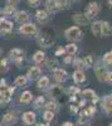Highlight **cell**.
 <instances>
[{
	"label": "cell",
	"instance_id": "cell-22",
	"mask_svg": "<svg viewBox=\"0 0 112 126\" xmlns=\"http://www.w3.org/2000/svg\"><path fill=\"white\" fill-rule=\"evenodd\" d=\"M83 96L88 100H91L92 102H96L97 101V96H96V93L92 91V90H84L83 91Z\"/></svg>",
	"mask_w": 112,
	"mask_h": 126
},
{
	"label": "cell",
	"instance_id": "cell-36",
	"mask_svg": "<svg viewBox=\"0 0 112 126\" xmlns=\"http://www.w3.org/2000/svg\"><path fill=\"white\" fill-rule=\"evenodd\" d=\"M74 66L78 68V69H81V68H83L84 67V62H83V59H81V58H77L76 61H74Z\"/></svg>",
	"mask_w": 112,
	"mask_h": 126
},
{
	"label": "cell",
	"instance_id": "cell-45",
	"mask_svg": "<svg viewBox=\"0 0 112 126\" xmlns=\"http://www.w3.org/2000/svg\"><path fill=\"white\" fill-rule=\"evenodd\" d=\"M16 1H18V0H8V3H9V4H13V5H14Z\"/></svg>",
	"mask_w": 112,
	"mask_h": 126
},
{
	"label": "cell",
	"instance_id": "cell-20",
	"mask_svg": "<svg viewBox=\"0 0 112 126\" xmlns=\"http://www.w3.org/2000/svg\"><path fill=\"white\" fill-rule=\"evenodd\" d=\"M32 98H33V94L29 91H25V92H23L22 94H20V102L22 103H29L30 101H32Z\"/></svg>",
	"mask_w": 112,
	"mask_h": 126
},
{
	"label": "cell",
	"instance_id": "cell-37",
	"mask_svg": "<svg viewBox=\"0 0 112 126\" xmlns=\"http://www.w3.org/2000/svg\"><path fill=\"white\" fill-rule=\"evenodd\" d=\"M40 3V0H28V4L30 6H38Z\"/></svg>",
	"mask_w": 112,
	"mask_h": 126
},
{
	"label": "cell",
	"instance_id": "cell-38",
	"mask_svg": "<svg viewBox=\"0 0 112 126\" xmlns=\"http://www.w3.org/2000/svg\"><path fill=\"white\" fill-rule=\"evenodd\" d=\"M56 1H57L60 6H63V5H68L70 0H56Z\"/></svg>",
	"mask_w": 112,
	"mask_h": 126
},
{
	"label": "cell",
	"instance_id": "cell-34",
	"mask_svg": "<svg viewBox=\"0 0 112 126\" xmlns=\"http://www.w3.org/2000/svg\"><path fill=\"white\" fill-rule=\"evenodd\" d=\"M45 107H47L48 110H50V111H53V112L58 110V106H57V103H56V102H53V101H50V102H48Z\"/></svg>",
	"mask_w": 112,
	"mask_h": 126
},
{
	"label": "cell",
	"instance_id": "cell-23",
	"mask_svg": "<svg viewBox=\"0 0 112 126\" xmlns=\"http://www.w3.org/2000/svg\"><path fill=\"white\" fill-rule=\"evenodd\" d=\"M44 58H45V54L43 53V52H40V50L35 52V54L33 56V61L35 63H42L44 61Z\"/></svg>",
	"mask_w": 112,
	"mask_h": 126
},
{
	"label": "cell",
	"instance_id": "cell-8",
	"mask_svg": "<svg viewBox=\"0 0 112 126\" xmlns=\"http://www.w3.org/2000/svg\"><path fill=\"white\" fill-rule=\"evenodd\" d=\"M95 72H96V76H97V78L102 82V81H105V78H106V69H105V67L102 66V64H96V67H95Z\"/></svg>",
	"mask_w": 112,
	"mask_h": 126
},
{
	"label": "cell",
	"instance_id": "cell-42",
	"mask_svg": "<svg viewBox=\"0 0 112 126\" xmlns=\"http://www.w3.org/2000/svg\"><path fill=\"white\" fill-rule=\"evenodd\" d=\"M72 58H73V56H68V57H66L64 62L66 63H70V62H72Z\"/></svg>",
	"mask_w": 112,
	"mask_h": 126
},
{
	"label": "cell",
	"instance_id": "cell-13",
	"mask_svg": "<svg viewBox=\"0 0 112 126\" xmlns=\"http://www.w3.org/2000/svg\"><path fill=\"white\" fill-rule=\"evenodd\" d=\"M23 121L27 124V125H33L35 122V113L32 112V111H28L23 115Z\"/></svg>",
	"mask_w": 112,
	"mask_h": 126
},
{
	"label": "cell",
	"instance_id": "cell-27",
	"mask_svg": "<svg viewBox=\"0 0 112 126\" xmlns=\"http://www.w3.org/2000/svg\"><path fill=\"white\" fill-rule=\"evenodd\" d=\"M103 110L107 113L112 112V100L111 98H106L105 100V102H103Z\"/></svg>",
	"mask_w": 112,
	"mask_h": 126
},
{
	"label": "cell",
	"instance_id": "cell-24",
	"mask_svg": "<svg viewBox=\"0 0 112 126\" xmlns=\"http://www.w3.org/2000/svg\"><path fill=\"white\" fill-rule=\"evenodd\" d=\"M27 81H28V77H25V76H19V77H16V79H15V86H18V87H24V86L27 85Z\"/></svg>",
	"mask_w": 112,
	"mask_h": 126
},
{
	"label": "cell",
	"instance_id": "cell-11",
	"mask_svg": "<svg viewBox=\"0 0 112 126\" xmlns=\"http://www.w3.org/2000/svg\"><path fill=\"white\" fill-rule=\"evenodd\" d=\"M15 122H16V116H15L14 112H8V113L4 115V117H3L4 125H13Z\"/></svg>",
	"mask_w": 112,
	"mask_h": 126
},
{
	"label": "cell",
	"instance_id": "cell-9",
	"mask_svg": "<svg viewBox=\"0 0 112 126\" xmlns=\"http://www.w3.org/2000/svg\"><path fill=\"white\" fill-rule=\"evenodd\" d=\"M13 29V23L9 20H0V33H9Z\"/></svg>",
	"mask_w": 112,
	"mask_h": 126
},
{
	"label": "cell",
	"instance_id": "cell-4",
	"mask_svg": "<svg viewBox=\"0 0 112 126\" xmlns=\"http://www.w3.org/2000/svg\"><path fill=\"white\" fill-rule=\"evenodd\" d=\"M37 42H38V44L39 46H42V47H50L53 44V37L52 35H48L45 33H42L40 35L37 37Z\"/></svg>",
	"mask_w": 112,
	"mask_h": 126
},
{
	"label": "cell",
	"instance_id": "cell-3",
	"mask_svg": "<svg viewBox=\"0 0 112 126\" xmlns=\"http://www.w3.org/2000/svg\"><path fill=\"white\" fill-rule=\"evenodd\" d=\"M10 57L15 62V64L18 67H20L22 66V62H23V58H24V52L19 48H14L10 50Z\"/></svg>",
	"mask_w": 112,
	"mask_h": 126
},
{
	"label": "cell",
	"instance_id": "cell-28",
	"mask_svg": "<svg viewBox=\"0 0 112 126\" xmlns=\"http://www.w3.org/2000/svg\"><path fill=\"white\" fill-rule=\"evenodd\" d=\"M9 69V63H8V59L3 58L0 61V72H6Z\"/></svg>",
	"mask_w": 112,
	"mask_h": 126
},
{
	"label": "cell",
	"instance_id": "cell-12",
	"mask_svg": "<svg viewBox=\"0 0 112 126\" xmlns=\"http://www.w3.org/2000/svg\"><path fill=\"white\" fill-rule=\"evenodd\" d=\"M40 75H42V71H40L39 67H32V68L29 69V72H28V78L33 81V79L39 78Z\"/></svg>",
	"mask_w": 112,
	"mask_h": 126
},
{
	"label": "cell",
	"instance_id": "cell-16",
	"mask_svg": "<svg viewBox=\"0 0 112 126\" xmlns=\"http://www.w3.org/2000/svg\"><path fill=\"white\" fill-rule=\"evenodd\" d=\"M111 32H112V29L107 22H101V33H102L103 37H108L111 34Z\"/></svg>",
	"mask_w": 112,
	"mask_h": 126
},
{
	"label": "cell",
	"instance_id": "cell-33",
	"mask_svg": "<svg viewBox=\"0 0 112 126\" xmlns=\"http://www.w3.org/2000/svg\"><path fill=\"white\" fill-rule=\"evenodd\" d=\"M47 64H48V68L49 69H56L57 68V61L56 59H53V58H50V59H48V62H47Z\"/></svg>",
	"mask_w": 112,
	"mask_h": 126
},
{
	"label": "cell",
	"instance_id": "cell-43",
	"mask_svg": "<svg viewBox=\"0 0 112 126\" xmlns=\"http://www.w3.org/2000/svg\"><path fill=\"white\" fill-rule=\"evenodd\" d=\"M77 111H78V107L77 106H70V112H74L76 113Z\"/></svg>",
	"mask_w": 112,
	"mask_h": 126
},
{
	"label": "cell",
	"instance_id": "cell-50",
	"mask_svg": "<svg viewBox=\"0 0 112 126\" xmlns=\"http://www.w3.org/2000/svg\"><path fill=\"white\" fill-rule=\"evenodd\" d=\"M0 126H1V125H0Z\"/></svg>",
	"mask_w": 112,
	"mask_h": 126
},
{
	"label": "cell",
	"instance_id": "cell-21",
	"mask_svg": "<svg viewBox=\"0 0 112 126\" xmlns=\"http://www.w3.org/2000/svg\"><path fill=\"white\" fill-rule=\"evenodd\" d=\"M37 19L39 20L40 23H45L48 20V13L45 12V10H39V12H37Z\"/></svg>",
	"mask_w": 112,
	"mask_h": 126
},
{
	"label": "cell",
	"instance_id": "cell-46",
	"mask_svg": "<svg viewBox=\"0 0 112 126\" xmlns=\"http://www.w3.org/2000/svg\"><path fill=\"white\" fill-rule=\"evenodd\" d=\"M84 103H86V102H84V100H83V101H81V102H79V106H81V107L84 106Z\"/></svg>",
	"mask_w": 112,
	"mask_h": 126
},
{
	"label": "cell",
	"instance_id": "cell-32",
	"mask_svg": "<svg viewBox=\"0 0 112 126\" xmlns=\"http://www.w3.org/2000/svg\"><path fill=\"white\" fill-rule=\"evenodd\" d=\"M43 103H44V98H43V96H40V97H38L34 101V107L35 109H40V107L43 106Z\"/></svg>",
	"mask_w": 112,
	"mask_h": 126
},
{
	"label": "cell",
	"instance_id": "cell-25",
	"mask_svg": "<svg viewBox=\"0 0 112 126\" xmlns=\"http://www.w3.org/2000/svg\"><path fill=\"white\" fill-rule=\"evenodd\" d=\"M66 52H67L69 56H74V54H76V52H77V46H76L74 43H69V44H67V47H66Z\"/></svg>",
	"mask_w": 112,
	"mask_h": 126
},
{
	"label": "cell",
	"instance_id": "cell-47",
	"mask_svg": "<svg viewBox=\"0 0 112 126\" xmlns=\"http://www.w3.org/2000/svg\"><path fill=\"white\" fill-rule=\"evenodd\" d=\"M37 126H45V125H43V124H38Z\"/></svg>",
	"mask_w": 112,
	"mask_h": 126
},
{
	"label": "cell",
	"instance_id": "cell-40",
	"mask_svg": "<svg viewBox=\"0 0 112 126\" xmlns=\"http://www.w3.org/2000/svg\"><path fill=\"white\" fill-rule=\"evenodd\" d=\"M105 81H107V82H112V72H107V73H106V78H105Z\"/></svg>",
	"mask_w": 112,
	"mask_h": 126
},
{
	"label": "cell",
	"instance_id": "cell-19",
	"mask_svg": "<svg viewBox=\"0 0 112 126\" xmlns=\"http://www.w3.org/2000/svg\"><path fill=\"white\" fill-rule=\"evenodd\" d=\"M73 79L77 82V83H81L86 79V76H84V72L81 71V69H77L74 73H73Z\"/></svg>",
	"mask_w": 112,
	"mask_h": 126
},
{
	"label": "cell",
	"instance_id": "cell-14",
	"mask_svg": "<svg viewBox=\"0 0 112 126\" xmlns=\"http://www.w3.org/2000/svg\"><path fill=\"white\" fill-rule=\"evenodd\" d=\"M54 78L58 81V82H63L67 79V72L60 69V68H56L54 69Z\"/></svg>",
	"mask_w": 112,
	"mask_h": 126
},
{
	"label": "cell",
	"instance_id": "cell-41",
	"mask_svg": "<svg viewBox=\"0 0 112 126\" xmlns=\"http://www.w3.org/2000/svg\"><path fill=\"white\" fill-rule=\"evenodd\" d=\"M64 52H66V49H63L62 47H60V48H58V50L56 52V56H59V54H62V53H64Z\"/></svg>",
	"mask_w": 112,
	"mask_h": 126
},
{
	"label": "cell",
	"instance_id": "cell-7",
	"mask_svg": "<svg viewBox=\"0 0 112 126\" xmlns=\"http://www.w3.org/2000/svg\"><path fill=\"white\" fill-rule=\"evenodd\" d=\"M73 22L77 24V25H86L89 19L86 16V14H82V13H77L73 15Z\"/></svg>",
	"mask_w": 112,
	"mask_h": 126
},
{
	"label": "cell",
	"instance_id": "cell-5",
	"mask_svg": "<svg viewBox=\"0 0 112 126\" xmlns=\"http://www.w3.org/2000/svg\"><path fill=\"white\" fill-rule=\"evenodd\" d=\"M98 13H99L98 4L97 3H89V5L87 6V10H86L84 14H86V16L88 19H93V18H96L98 15Z\"/></svg>",
	"mask_w": 112,
	"mask_h": 126
},
{
	"label": "cell",
	"instance_id": "cell-15",
	"mask_svg": "<svg viewBox=\"0 0 112 126\" xmlns=\"http://www.w3.org/2000/svg\"><path fill=\"white\" fill-rule=\"evenodd\" d=\"M45 6H47V10H49V12H57V10H59L60 6L56 0H47V3H45Z\"/></svg>",
	"mask_w": 112,
	"mask_h": 126
},
{
	"label": "cell",
	"instance_id": "cell-29",
	"mask_svg": "<svg viewBox=\"0 0 112 126\" xmlns=\"http://www.w3.org/2000/svg\"><path fill=\"white\" fill-rule=\"evenodd\" d=\"M44 120L47 121V122H49V121H52L53 120V117H54V112L53 111H50V110H47L45 112H44Z\"/></svg>",
	"mask_w": 112,
	"mask_h": 126
},
{
	"label": "cell",
	"instance_id": "cell-1",
	"mask_svg": "<svg viewBox=\"0 0 112 126\" xmlns=\"http://www.w3.org/2000/svg\"><path fill=\"white\" fill-rule=\"evenodd\" d=\"M66 38L69 39V40H81L82 39V32H81V29L78 27H72L66 30Z\"/></svg>",
	"mask_w": 112,
	"mask_h": 126
},
{
	"label": "cell",
	"instance_id": "cell-48",
	"mask_svg": "<svg viewBox=\"0 0 112 126\" xmlns=\"http://www.w3.org/2000/svg\"><path fill=\"white\" fill-rule=\"evenodd\" d=\"M108 3H110V4L112 5V0H108Z\"/></svg>",
	"mask_w": 112,
	"mask_h": 126
},
{
	"label": "cell",
	"instance_id": "cell-2",
	"mask_svg": "<svg viewBox=\"0 0 112 126\" xmlns=\"http://www.w3.org/2000/svg\"><path fill=\"white\" fill-rule=\"evenodd\" d=\"M14 93L13 87H8V86H0V101L1 102H8L12 98Z\"/></svg>",
	"mask_w": 112,
	"mask_h": 126
},
{
	"label": "cell",
	"instance_id": "cell-49",
	"mask_svg": "<svg viewBox=\"0 0 112 126\" xmlns=\"http://www.w3.org/2000/svg\"><path fill=\"white\" fill-rule=\"evenodd\" d=\"M111 126H112V124H111Z\"/></svg>",
	"mask_w": 112,
	"mask_h": 126
},
{
	"label": "cell",
	"instance_id": "cell-10",
	"mask_svg": "<svg viewBox=\"0 0 112 126\" xmlns=\"http://www.w3.org/2000/svg\"><path fill=\"white\" fill-rule=\"evenodd\" d=\"M49 93H50V96H52V97L59 98V97L63 96L64 91H63V87H62V86H52V88H50Z\"/></svg>",
	"mask_w": 112,
	"mask_h": 126
},
{
	"label": "cell",
	"instance_id": "cell-44",
	"mask_svg": "<svg viewBox=\"0 0 112 126\" xmlns=\"http://www.w3.org/2000/svg\"><path fill=\"white\" fill-rule=\"evenodd\" d=\"M62 126H74V125H73L72 122H64V124H63Z\"/></svg>",
	"mask_w": 112,
	"mask_h": 126
},
{
	"label": "cell",
	"instance_id": "cell-39",
	"mask_svg": "<svg viewBox=\"0 0 112 126\" xmlns=\"http://www.w3.org/2000/svg\"><path fill=\"white\" fill-rule=\"evenodd\" d=\"M70 93H72V96H77L79 93V90L77 87H70Z\"/></svg>",
	"mask_w": 112,
	"mask_h": 126
},
{
	"label": "cell",
	"instance_id": "cell-17",
	"mask_svg": "<svg viewBox=\"0 0 112 126\" xmlns=\"http://www.w3.org/2000/svg\"><path fill=\"white\" fill-rule=\"evenodd\" d=\"M15 19H16L18 23L24 24V23H27L28 20H29V15H28V13H25V12H19V13L15 15Z\"/></svg>",
	"mask_w": 112,
	"mask_h": 126
},
{
	"label": "cell",
	"instance_id": "cell-31",
	"mask_svg": "<svg viewBox=\"0 0 112 126\" xmlns=\"http://www.w3.org/2000/svg\"><path fill=\"white\" fill-rule=\"evenodd\" d=\"M15 12V6L13 5V4H9V5H6L5 6V9H4V14H6V15H9V14H13Z\"/></svg>",
	"mask_w": 112,
	"mask_h": 126
},
{
	"label": "cell",
	"instance_id": "cell-30",
	"mask_svg": "<svg viewBox=\"0 0 112 126\" xmlns=\"http://www.w3.org/2000/svg\"><path fill=\"white\" fill-rule=\"evenodd\" d=\"M83 62H84V67L89 68V67H92L93 66V58L91 57V56H87L83 58Z\"/></svg>",
	"mask_w": 112,
	"mask_h": 126
},
{
	"label": "cell",
	"instance_id": "cell-6",
	"mask_svg": "<svg viewBox=\"0 0 112 126\" xmlns=\"http://www.w3.org/2000/svg\"><path fill=\"white\" fill-rule=\"evenodd\" d=\"M19 32L24 35H34L37 34V27L34 24H23L19 28Z\"/></svg>",
	"mask_w": 112,
	"mask_h": 126
},
{
	"label": "cell",
	"instance_id": "cell-26",
	"mask_svg": "<svg viewBox=\"0 0 112 126\" xmlns=\"http://www.w3.org/2000/svg\"><path fill=\"white\" fill-rule=\"evenodd\" d=\"M49 86V78L48 77H42V78H39V81H38V87L39 88H45V87H48Z\"/></svg>",
	"mask_w": 112,
	"mask_h": 126
},
{
	"label": "cell",
	"instance_id": "cell-35",
	"mask_svg": "<svg viewBox=\"0 0 112 126\" xmlns=\"http://www.w3.org/2000/svg\"><path fill=\"white\" fill-rule=\"evenodd\" d=\"M103 61H105V63H107V64H112V52H108V53L105 54Z\"/></svg>",
	"mask_w": 112,
	"mask_h": 126
},
{
	"label": "cell",
	"instance_id": "cell-18",
	"mask_svg": "<svg viewBox=\"0 0 112 126\" xmlns=\"http://www.w3.org/2000/svg\"><path fill=\"white\" fill-rule=\"evenodd\" d=\"M91 29H92V33L95 37H97V38L102 37V33H101V22H95L92 24V27H91Z\"/></svg>",
	"mask_w": 112,
	"mask_h": 126
}]
</instances>
